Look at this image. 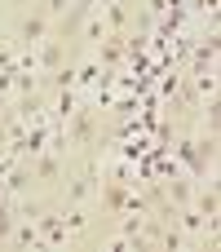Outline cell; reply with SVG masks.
Instances as JSON below:
<instances>
[{
	"instance_id": "cell-1",
	"label": "cell",
	"mask_w": 221,
	"mask_h": 252,
	"mask_svg": "<svg viewBox=\"0 0 221 252\" xmlns=\"http://www.w3.org/2000/svg\"><path fill=\"white\" fill-rule=\"evenodd\" d=\"M4 230H9V217H4V213H0V235H4Z\"/></svg>"
}]
</instances>
